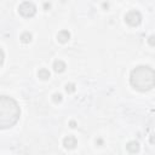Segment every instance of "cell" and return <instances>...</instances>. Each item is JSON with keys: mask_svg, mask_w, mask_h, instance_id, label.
<instances>
[{"mask_svg": "<svg viewBox=\"0 0 155 155\" xmlns=\"http://www.w3.org/2000/svg\"><path fill=\"white\" fill-rule=\"evenodd\" d=\"M21 116L18 103L10 96H0V130L11 129Z\"/></svg>", "mask_w": 155, "mask_h": 155, "instance_id": "obj_1", "label": "cell"}, {"mask_svg": "<svg viewBox=\"0 0 155 155\" xmlns=\"http://www.w3.org/2000/svg\"><path fill=\"white\" fill-rule=\"evenodd\" d=\"M130 82L136 90L141 92L149 91L155 85L154 69L148 66H139L131 71Z\"/></svg>", "mask_w": 155, "mask_h": 155, "instance_id": "obj_2", "label": "cell"}, {"mask_svg": "<svg viewBox=\"0 0 155 155\" xmlns=\"http://www.w3.org/2000/svg\"><path fill=\"white\" fill-rule=\"evenodd\" d=\"M18 12L26 18H30L36 14V6L30 1H24V3H22L19 5Z\"/></svg>", "mask_w": 155, "mask_h": 155, "instance_id": "obj_3", "label": "cell"}, {"mask_svg": "<svg viewBox=\"0 0 155 155\" xmlns=\"http://www.w3.org/2000/svg\"><path fill=\"white\" fill-rule=\"evenodd\" d=\"M125 22L131 27H137L142 22V15L136 10H131L125 16Z\"/></svg>", "mask_w": 155, "mask_h": 155, "instance_id": "obj_4", "label": "cell"}, {"mask_svg": "<svg viewBox=\"0 0 155 155\" xmlns=\"http://www.w3.org/2000/svg\"><path fill=\"white\" fill-rule=\"evenodd\" d=\"M78 144V141L74 136H68L63 139V146L67 148V149H74Z\"/></svg>", "mask_w": 155, "mask_h": 155, "instance_id": "obj_5", "label": "cell"}, {"mask_svg": "<svg viewBox=\"0 0 155 155\" xmlns=\"http://www.w3.org/2000/svg\"><path fill=\"white\" fill-rule=\"evenodd\" d=\"M69 39H70V33L68 32V30H61V32L57 34V40L62 44L68 43Z\"/></svg>", "mask_w": 155, "mask_h": 155, "instance_id": "obj_6", "label": "cell"}, {"mask_svg": "<svg viewBox=\"0 0 155 155\" xmlns=\"http://www.w3.org/2000/svg\"><path fill=\"white\" fill-rule=\"evenodd\" d=\"M67 68L66 63L63 61H61V59H57L55 61V63H54V70L56 71V73H62V71H64Z\"/></svg>", "mask_w": 155, "mask_h": 155, "instance_id": "obj_7", "label": "cell"}, {"mask_svg": "<svg viewBox=\"0 0 155 155\" xmlns=\"http://www.w3.org/2000/svg\"><path fill=\"white\" fill-rule=\"evenodd\" d=\"M126 148H127V150H129L130 153H137V151L139 150V144H138V142H136V141H132V142H129V143H127Z\"/></svg>", "mask_w": 155, "mask_h": 155, "instance_id": "obj_8", "label": "cell"}, {"mask_svg": "<svg viewBox=\"0 0 155 155\" xmlns=\"http://www.w3.org/2000/svg\"><path fill=\"white\" fill-rule=\"evenodd\" d=\"M38 76L41 79V80H47L50 78V71L45 68H41L39 71H38Z\"/></svg>", "mask_w": 155, "mask_h": 155, "instance_id": "obj_9", "label": "cell"}, {"mask_svg": "<svg viewBox=\"0 0 155 155\" xmlns=\"http://www.w3.org/2000/svg\"><path fill=\"white\" fill-rule=\"evenodd\" d=\"M21 41L24 44H29L30 41H32V34L29 32H24L22 35H21Z\"/></svg>", "mask_w": 155, "mask_h": 155, "instance_id": "obj_10", "label": "cell"}, {"mask_svg": "<svg viewBox=\"0 0 155 155\" xmlns=\"http://www.w3.org/2000/svg\"><path fill=\"white\" fill-rule=\"evenodd\" d=\"M66 91L68 92V94H71V92H74L75 91V85L74 84H68L66 86Z\"/></svg>", "mask_w": 155, "mask_h": 155, "instance_id": "obj_11", "label": "cell"}, {"mask_svg": "<svg viewBox=\"0 0 155 155\" xmlns=\"http://www.w3.org/2000/svg\"><path fill=\"white\" fill-rule=\"evenodd\" d=\"M54 102H56V103H59L61 101H62V95H59V94H56V95H54Z\"/></svg>", "mask_w": 155, "mask_h": 155, "instance_id": "obj_12", "label": "cell"}, {"mask_svg": "<svg viewBox=\"0 0 155 155\" xmlns=\"http://www.w3.org/2000/svg\"><path fill=\"white\" fill-rule=\"evenodd\" d=\"M4 58H5V55H4V51L0 49V67L3 66V63H4Z\"/></svg>", "mask_w": 155, "mask_h": 155, "instance_id": "obj_13", "label": "cell"}, {"mask_svg": "<svg viewBox=\"0 0 155 155\" xmlns=\"http://www.w3.org/2000/svg\"><path fill=\"white\" fill-rule=\"evenodd\" d=\"M70 126H71V127H76V124H75V121H70Z\"/></svg>", "mask_w": 155, "mask_h": 155, "instance_id": "obj_14", "label": "cell"}, {"mask_svg": "<svg viewBox=\"0 0 155 155\" xmlns=\"http://www.w3.org/2000/svg\"><path fill=\"white\" fill-rule=\"evenodd\" d=\"M153 39H154V38H153V36H150V38H149V43H150V44H151V45H153Z\"/></svg>", "mask_w": 155, "mask_h": 155, "instance_id": "obj_15", "label": "cell"}]
</instances>
